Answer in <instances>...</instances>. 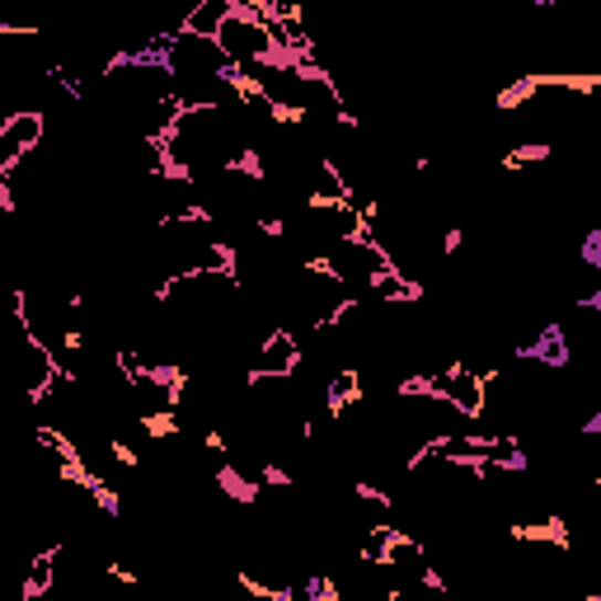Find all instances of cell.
<instances>
[{
  "label": "cell",
  "mask_w": 601,
  "mask_h": 601,
  "mask_svg": "<svg viewBox=\"0 0 601 601\" xmlns=\"http://www.w3.org/2000/svg\"><path fill=\"white\" fill-rule=\"evenodd\" d=\"M517 362H531V367H550V371H563L573 362V344H569V329L559 325V319H550V325H540L526 344L513 348Z\"/></svg>",
  "instance_id": "cell-3"
},
{
  "label": "cell",
  "mask_w": 601,
  "mask_h": 601,
  "mask_svg": "<svg viewBox=\"0 0 601 601\" xmlns=\"http://www.w3.org/2000/svg\"><path fill=\"white\" fill-rule=\"evenodd\" d=\"M578 306H582V310H592V315H601V292H592L588 300H578Z\"/></svg>",
  "instance_id": "cell-7"
},
{
  "label": "cell",
  "mask_w": 601,
  "mask_h": 601,
  "mask_svg": "<svg viewBox=\"0 0 601 601\" xmlns=\"http://www.w3.org/2000/svg\"><path fill=\"white\" fill-rule=\"evenodd\" d=\"M526 6H536V10H555V6H563V0H526Z\"/></svg>",
  "instance_id": "cell-8"
},
{
  "label": "cell",
  "mask_w": 601,
  "mask_h": 601,
  "mask_svg": "<svg viewBox=\"0 0 601 601\" xmlns=\"http://www.w3.org/2000/svg\"><path fill=\"white\" fill-rule=\"evenodd\" d=\"M231 14H235V0H202V6L188 10L183 29H188V33H202V38H217L221 24H225Z\"/></svg>",
  "instance_id": "cell-4"
},
{
  "label": "cell",
  "mask_w": 601,
  "mask_h": 601,
  "mask_svg": "<svg viewBox=\"0 0 601 601\" xmlns=\"http://www.w3.org/2000/svg\"><path fill=\"white\" fill-rule=\"evenodd\" d=\"M578 432H582V437H601V409H597V413H588Z\"/></svg>",
  "instance_id": "cell-6"
},
{
  "label": "cell",
  "mask_w": 601,
  "mask_h": 601,
  "mask_svg": "<svg viewBox=\"0 0 601 601\" xmlns=\"http://www.w3.org/2000/svg\"><path fill=\"white\" fill-rule=\"evenodd\" d=\"M578 259L582 268H601V225H588V235L578 244Z\"/></svg>",
  "instance_id": "cell-5"
},
{
  "label": "cell",
  "mask_w": 601,
  "mask_h": 601,
  "mask_svg": "<svg viewBox=\"0 0 601 601\" xmlns=\"http://www.w3.org/2000/svg\"><path fill=\"white\" fill-rule=\"evenodd\" d=\"M217 43H221V48H225V56H231V62H240V66H250V62H263V56H273V38H268V29H263L259 19L240 14V10L221 24Z\"/></svg>",
  "instance_id": "cell-2"
},
{
  "label": "cell",
  "mask_w": 601,
  "mask_h": 601,
  "mask_svg": "<svg viewBox=\"0 0 601 601\" xmlns=\"http://www.w3.org/2000/svg\"><path fill=\"white\" fill-rule=\"evenodd\" d=\"M48 137V108H14L0 118V165L24 160Z\"/></svg>",
  "instance_id": "cell-1"
}]
</instances>
